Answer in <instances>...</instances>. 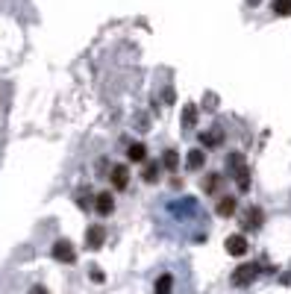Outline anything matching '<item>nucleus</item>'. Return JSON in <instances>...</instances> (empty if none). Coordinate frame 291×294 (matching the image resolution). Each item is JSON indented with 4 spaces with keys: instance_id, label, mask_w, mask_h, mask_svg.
I'll list each match as a JSON object with an SVG mask.
<instances>
[{
    "instance_id": "f257e3e1",
    "label": "nucleus",
    "mask_w": 291,
    "mask_h": 294,
    "mask_svg": "<svg viewBox=\"0 0 291 294\" xmlns=\"http://www.w3.org/2000/svg\"><path fill=\"white\" fill-rule=\"evenodd\" d=\"M227 165H230V171H233V177H236V186H238L241 191H247V188H250V171H247L244 156H241V153H230V156H227Z\"/></svg>"
},
{
    "instance_id": "f03ea898",
    "label": "nucleus",
    "mask_w": 291,
    "mask_h": 294,
    "mask_svg": "<svg viewBox=\"0 0 291 294\" xmlns=\"http://www.w3.org/2000/svg\"><path fill=\"white\" fill-rule=\"evenodd\" d=\"M53 259H56V262H65V265H74V262H77L74 244H71L68 239H59V241L53 244Z\"/></svg>"
},
{
    "instance_id": "7ed1b4c3",
    "label": "nucleus",
    "mask_w": 291,
    "mask_h": 294,
    "mask_svg": "<svg viewBox=\"0 0 291 294\" xmlns=\"http://www.w3.org/2000/svg\"><path fill=\"white\" fill-rule=\"evenodd\" d=\"M256 274H259V265H238L230 280H233V286L244 289V286H250V283L256 280Z\"/></svg>"
},
{
    "instance_id": "20e7f679",
    "label": "nucleus",
    "mask_w": 291,
    "mask_h": 294,
    "mask_svg": "<svg viewBox=\"0 0 291 294\" xmlns=\"http://www.w3.org/2000/svg\"><path fill=\"white\" fill-rule=\"evenodd\" d=\"M103 241H106V230H103L100 224H91V227L85 230V247H88V250H100Z\"/></svg>"
},
{
    "instance_id": "39448f33",
    "label": "nucleus",
    "mask_w": 291,
    "mask_h": 294,
    "mask_svg": "<svg viewBox=\"0 0 291 294\" xmlns=\"http://www.w3.org/2000/svg\"><path fill=\"white\" fill-rule=\"evenodd\" d=\"M224 247H227V253H230V256H244V253L250 250V244H247V239H244L241 233H236V236H227Z\"/></svg>"
},
{
    "instance_id": "423d86ee",
    "label": "nucleus",
    "mask_w": 291,
    "mask_h": 294,
    "mask_svg": "<svg viewBox=\"0 0 291 294\" xmlns=\"http://www.w3.org/2000/svg\"><path fill=\"white\" fill-rule=\"evenodd\" d=\"M112 186L118 191H124L130 186V168L127 165H112Z\"/></svg>"
},
{
    "instance_id": "0eeeda50",
    "label": "nucleus",
    "mask_w": 291,
    "mask_h": 294,
    "mask_svg": "<svg viewBox=\"0 0 291 294\" xmlns=\"http://www.w3.org/2000/svg\"><path fill=\"white\" fill-rule=\"evenodd\" d=\"M94 209H97L100 215H112V209H115V197H112L109 191L97 194V197H94Z\"/></svg>"
},
{
    "instance_id": "6e6552de",
    "label": "nucleus",
    "mask_w": 291,
    "mask_h": 294,
    "mask_svg": "<svg viewBox=\"0 0 291 294\" xmlns=\"http://www.w3.org/2000/svg\"><path fill=\"white\" fill-rule=\"evenodd\" d=\"M203 165H206V153H203L200 147H197V150H188V156H185V168H188V171H200Z\"/></svg>"
},
{
    "instance_id": "1a4fd4ad",
    "label": "nucleus",
    "mask_w": 291,
    "mask_h": 294,
    "mask_svg": "<svg viewBox=\"0 0 291 294\" xmlns=\"http://www.w3.org/2000/svg\"><path fill=\"white\" fill-rule=\"evenodd\" d=\"M236 209H238V200H236L233 194H227V197H221V200H218V215H221V218L236 215Z\"/></svg>"
},
{
    "instance_id": "9d476101",
    "label": "nucleus",
    "mask_w": 291,
    "mask_h": 294,
    "mask_svg": "<svg viewBox=\"0 0 291 294\" xmlns=\"http://www.w3.org/2000/svg\"><path fill=\"white\" fill-rule=\"evenodd\" d=\"M262 221H265L262 209H259V206H250V209H247V215H244V227H250V230H259V227H262Z\"/></svg>"
},
{
    "instance_id": "9b49d317",
    "label": "nucleus",
    "mask_w": 291,
    "mask_h": 294,
    "mask_svg": "<svg viewBox=\"0 0 291 294\" xmlns=\"http://www.w3.org/2000/svg\"><path fill=\"white\" fill-rule=\"evenodd\" d=\"M221 183H224V177H221V174H206L200 186H203V191H206V194H215V191L221 188Z\"/></svg>"
},
{
    "instance_id": "f8f14e48",
    "label": "nucleus",
    "mask_w": 291,
    "mask_h": 294,
    "mask_svg": "<svg viewBox=\"0 0 291 294\" xmlns=\"http://www.w3.org/2000/svg\"><path fill=\"white\" fill-rule=\"evenodd\" d=\"M156 294H171L174 292V277L171 274H162V277H156Z\"/></svg>"
},
{
    "instance_id": "ddd939ff",
    "label": "nucleus",
    "mask_w": 291,
    "mask_h": 294,
    "mask_svg": "<svg viewBox=\"0 0 291 294\" xmlns=\"http://www.w3.org/2000/svg\"><path fill=\"white\" fill-rule=\"evenodd\" d=\"M200 141H203V147H215V144H221V130H218V127H212L209 133H203V135H200Z\"/></svg>"
},
{
    "instance_id": "4468645a",
    "label": "nucleus",
    "mask_w": 291,
    "mask_h": 294,
    "mask_svg": "<svg viewBox=\"0 0 291 294\" xmlns=\"http://www.w3.org/2000/svg\"><path fill=\"white\" fill-rule=\"evenodd\" d=\"M127 156H130V162H144V159H147V150H144V144H130Z\"/></svg>"
},
{
    "instance_id": "2eb2a0df",
    "label": "nucleus",
    "mask_w": 291,
    "mask_h": 294,
    "mask_svg": "<svg viewBox=\"0 0 291 294\" xmlns=\"http://www.w3.org/2000/svg\"><path fill=\"white\" fill-rule=\"evenodd\" d=\"M141 180H144V183H156V180H159V165H156V162H147L144 171H141Z\"/></svg>"
},
{
    "instance_id": "dca6fc26",
    "label": "nucleus",
    "mask_w": 291,
    "mask_h": 294,
    "mask_svg": "<svg viewBox=\"0 0 291 294\" xmlns=\"http://www.w3.org/2000/svg\"><path fill=\"white\" fill-rule=\"evenodd\" d=\"M194 121H197V109L188 103V106L183 109V127H185V130H191V127H194Z\"/></svg>"
},
{
    "instance_id": "f3484780",
    "label": "nucleus",
    "mask_w": 291,
    "mask_h": 294,
    "mask_svg": "<svg viewBox=\"0 0 291 294\" xmlns=\"http://www.w3.org/2000/svg\"><path fill=\"white\" fill-rule=\"evenodd\" d=\"M162 165H165V168H171V171H177V168H180V156H177V150H165Z\"/></svg>"
},
{
    "instance_id": "a211bd4d",
    "label": "nucleus",
    "mask_w": 291,
    "mask_h": 294,
    "mask_svg": "<svg viewBox=\"0 0 291 294\" xmlns=\"http://www.w3.org/2000/svg\"><path fill=\"white\" fill-rule=\"evenodd\" d=\"M274 15H280V18L291 15V0H274Z\"/></svg>"
},
{
    "instance_id": "6ab92c4d",
    "label": "nucleus",
    "mask_w": 291,
    "mask_h": 294,
    "mask_svg": "<svg viewBox=\"0 0 291 294\" xmlns=\"http://www.w3.org/2000/svg\"><path fill=\"white\" fill-rule=\"evenodd\" d=\"M77 206H79V209H88V206H91V194H88V191H85V194H77Z\"/></svg>"
},
{
    "instance_id": "aec40b11",
    "label": "nucleus",
    "mask_w": 291,
    "mask_h": 294,
    "mask_svg": "<svg viewBox=\"0 0 291 294\" xmlns=\"http://www.w3.org/2000/svg\"><path fill=\"white\" fill-rule=\"evenodd\" d=\"M91 280H94V283H103V271H100V268H91Z\"/></svg>"
},
{
    "instance_id": "412c9836",
    "label": "nucleus",
    "mask_w": 291,
    "mask_h": 294,
    "mask_svg": "<svg viewBox=\"0 0 291 294\" xmlns=\"http://www.w3.org/2000/svg\"><path fill=\"white\" fill-rule=\"evenodd\" d=\"M29 294H47V289H41V286H32V292Z\"/></svg>"
},
{
    "instance_id": "4be33fe9",
    "label": "nucleus",
    "mask_w": 291,
    "mask_h": 294,
    "mask_svg": "<svg viewBox=\"0 0 291 294\" xmlns=\"http://www.w3.org/2000/svg\"><path fill=\"white\" fill-rule=\"evenodd\" d=\"M256 3H259V0H250V6H256Z\"/></svg>"
}]
</instances>
